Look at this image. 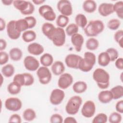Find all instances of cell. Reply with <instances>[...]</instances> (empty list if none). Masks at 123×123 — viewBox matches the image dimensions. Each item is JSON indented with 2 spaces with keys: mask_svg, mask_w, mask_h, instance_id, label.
I'll list each match as a JSON object with an SVG mask.
<instances>
[{
  "mask_svg": "<svg viewBox=\"0 0 123 123\" xmlns=\"http://www.w3.org/2000/svg\"><path fill=\"white\" fill-rule=\"evenodd\" d=\"M92 77L98 87L102 89L107 88L110 85V75L102 68L96 69L93 73Z\"/></svg>",
  "mask_w": 123,
  "mask_h": 123,
  "instance_id": "1",
  "label": "cell"
},
{
  "mask_svg": "<svg viewBox=\"0 0 123 123\" xmlns=\"http://www.w3.org/2000/svg\"><path fill=\"white\" fill-rule=\"evenodd\" d=\"M104 29L103 22L100 20L89 21L84 28V32L87 37H94L101 33Z\"/></svg>",
  "mask_w": 123,
  "mask_h": 123,
  "instance_id": "2",
  "label": "cell"
},
{
  "mask_svg": "<svg viewBox=\"0 0 123 123\" xmlns=\"http://www.w3.org/2000/svg\"><path fill=\"white\" fill-rule=\"evenodd\" d=\"M82 103V98L78 96L72 97L65 106L66 112L70 115H75L79 111Z\"/></svg>",
  "mask_w": 123,
  "mask_h": 123,
  "instance_id": "3",
  "label": "cell"
},
{
  "mask_svg": "<svg viewBox=\"0 0 123 123\" xmlns=\"http://www.w3.org/2000/svg\"><path fill=\"white\" fill-rule=\"evenodd\" d=\"M66 39V35L64 30L59 27H56L50 40L52 41L53 44L57 47L63 46Z\"/></svg>",
  "mask_w": 123,
  "mask_h": 123,
  "instance_id": "4",
  "label": "cell"
},
{
  "mask_svg": "<svg viewBox=\"0 0 123 123\" xmlns=\"http://www.w3.org/2000/svg\"><path fill=\"white\" fill-rule=\"evenodd\" d=\"M37 75L39 82L42 85L49 84L51 79L52 75L49 69L47 67L41 66L37 71Z\"/></svg>",
  "mask_w": 123,
  "mask_h": 123,
  "instance_id": "5",
  "label": "cell"
},
{
  "mask_svg": "<svg viewBox=\"0 0 123 123\" xmlns=\"http://www.w3.org/2000/svg\"><path fill=\"white\" fill-rule=\"evenodd\" d=\"M38 12L46 20L49 21H53L56 17L53 8L49 5L45 4L41 6L38 9Z\"/></svg>",
  "mask_w": 123,
  "mask_h": 123,
  "instance_id": "6",
  "label": "cell"
},
{
  "mask_svg": "<svg viewBox=\"0 0 123 123\" xmlns=\"http://www.w3.org/2000/svg\"><path fill=\"white\" fill-rule=\"evenodd\" d=\"M57 8L61 14L69 16L73 13V8L71 2L67 0H59L57 4Z\"/></svg>",
  "mask_w": 123,
  "mask_h": 123,
  "instance_id": "7",
  "label": "cell"
},
{
  "mask_svg": "<svg viewBox=\"0 0 123 123\" xmlns=\"http://www.w3.org/2000/svg\"><path fill=\"white\" fill-rule=\"evenodd\" d=\"M5 107L6 109L12 111H19L22 107L21 100L17 98L12 97L8 98L5 101Z\"/></svg>",
  "mask_w": 123,
  "mask_h": 123,
  "instance_id": "8",
  "label": "cell"
},
{
  "mask_svg": "<svg viewBox=\"0 0 123 123\" xmlns=\"http://www.w3.org/2000/svg\"><path fill=\"white\" fill-rule=\"evenodd\" d=\"M64 97V92L62 89H54L51 92L49 101L52 105H58L62 102Z\"/></svg>",
  "mask_w": 123,
  "mask_h": 123,
  "instance_id": "9",
  "label": "cell"
},
{
  "mask_svg": "<svg viewBox=\"0 0 123 123\" xmlns=\"http://www.w3.org/2000/svg\"><path fill=\"white\" fill-rule=\"evenodd\" d=\"M96 111V105L95 103L92 100H87L84 104L82 109L81 113L86 118L92 117Z\"/></svg>",
  "mask_w": 123,
  "mask_h": 123,
  "instance_id": "10",
  "label": "cell"
},
{
  "mask_svg": "<svg viewBox=\"0 0 123 123\" xmlns=\"http://www.w3.org/2000/svg\"><path fill=\"white\" fill-rule=\"evenodd\" d=\"M73 77L67 73L61 74L58 81V86L62 89H65L69 87L73 83Z\"/></svg>",
  "mask_w": 123,
  "mask_h": 123,
  "instance_id": "11",
  "label": "cell"
},
{
  "mask_svg": "<svg viewBox=\"0 0 123 123\" xmlns=\"http://www.w3.org/2000/svg\"><path fill=\"white\" fill-rule=\"evenodd\" d=\"M24 65L26 70L30 71H35L39 68V62L34 57L27 56L24 59Z\"/></svg>",
  "mask_w": 123,
  "mask_h": 123,
  "instance_id": "12",
  "label": "cell"
},
{
  "mask_svg": "<svg viewBox=\"0 0 123 123\" xmlns=\"http://www.w3.org/2000/svg\"><path fill=\"white\" fill-rule=\"evenodd\" d=\"M15 20H11L8 22L6 26L7 35L10 38L13 40L19 38L21 33L17 30L15 26Z\"/></svg>",
  "mask_w": 123,
  "mask_h": 123,
  "instance_id": "13",
  "label": "cell"
},
{
  "mask_svg": "<svg viewBox=\"0 0 123 123\" xmlns=\"http://www.w3.org/2000/svg\"><path fill=\"white\" fill-rule=\"evenodd\" d=\"M81 57L75 54H69L65 58V62L67 67L70 68L78 69V64Z\"/></svg>",
  "mask_w": 123,
  "mask_h": 123,
  "instance_id": "14",
  "label": "cell"
},
{
  "mask_svg": "<svg viewBox=\"0 0 123 123\" xmlns=\"http://www.w3.org/2000/svg\"><path fill=\"white\" fill-rule=\"evenodd\" d=\"M71 40L75 50L77 52L81 51L84 42L83 36L81 34L77 33L71 36Z\"/></svg>",
  "mask_w": 123,
  "mask_h": 123,
  "instance_id": "15",
  "label": "cell"
},
{
  "mask_svg": "<svg viewBox=\"0 0 123 123\" xmlns=\"http://www.w3.org/2000/svg\"><path fill=\"white\" fill-rule=\"evenodd\" d=\"M98 12L103 17L109 16L114 12L113 4L111 3H102L98 6Z\"/></svg>",
  "mask_w": 123,
  "mask_h": 123,
  "instance_id": "16",
  "label": "cell"
},
{
  "mask_svg": "<svg viewBox=\"0 0 123 123\" xmlns=\"http://www.w3.org/2000/svg\"><path fill=\"white\" fill-rule=\"evenodd\" d=\"M27 50L31 54L37 56L41 54L44 52V49L41 44L33 42L28 46Z\"/></svg>",
  "mask_w": 123,
  "mask_h": 123,
  "instance_id": "17",
  "label": "cell"
},
{
  "mask_svg": "<svg viewBox=\"0 0 123 123\" xmlns=\"http://www.w3.org/2000/svg\"><path fill=\"white\" fill-rule=\"evenodd\" d=\"M98 99L100 102L106 104L113 99V97L110 90H103L98 93Z\"/></svg>",
  "mask_w": 123,
  "mask_h": 123,
  "instance_id": "18",
  "label": "cell"
},
{
  "mask_svg": "<svg viewBox=\"0 0 123 123\" xmlns=\"http://www.w3.org/2000/svg\"><path fill=\"white\" fill-rule=\"evenodd\" d=\"M52 72L55 75H59L63 73L65 70V66L62 62L60 61L55 62L51 67Z\"/></svg>",
  "mask_w": 123,
  "mask_h": 123,
  "instance_id": "19",
  "label": "cell"
},
{
  "mask_svg": "<svg viewBox=\"0 0 123 123\" xmlns=\"http://www.w3.org/2000/svg\"><path fill=\"white\" fill-rule=\"evenodd\" d=\"M55 28L56 27L52 24L46 22L43 24L41 30L43 34L50 39Z\"/></svg>",
  "mask_w": 123,
  "mask_h": 123,
  "instance_id": "20",
  "label": "cell"
},
{
  "mask_svg": "<svg viewBox=\"0 0 123 123\" xmlns=\"http://www.w3.org/2000/svg\"><path fill=\"white\" fill-rule=\"evenodd\" d=\"M83 9L87 13H92L95 11L97 8V3L93 0H86L83 3Z\"/></svg>",
  "mask_w": 123,
  "mask_h": 123,
  "instance_id": "21",
  "label": "cell"
},
{
  "mask_svg": "<svg viewBox=\"0 0 123 123\" xmlns=\"http://www.w3.org/2000/svg\"><path fill=\"white\" fill-rule=\"evenodd\" d=\"M87 87L86 82L82 81H78L74 83L73 86V91L77 94H81L85 92Z\"/></svg>",
  "mask_w": 123,
  "mask_h": 123,
  "instance_id": "22",
  "label": "cell"
},
{
  "mask_svg": "<svg viewBox=\"0 0 123 123\" xmlns=\"http://www.w3.org/2000/svg\"><path fill=\"white\" fill-rule=\"evenodd\" d=\"M30 1L26 0H13V5L15 9L19 10L21 13L25 12L29 7Z\"/></svg>",
  "mask_w": 123,
  "mask_h": 123,
  "instance_id": "23",
  "label": "cell"
},
{
  "mask_svg": "<svg viewBox=\"0 0 123 123\" xmlns=\"http://www.w3.org/2000/svg\"><path fill=\"white\" fill-rule=\"evenodd\" d=\"M98 63L102 67H105L109 65L111 60L108 54L106 52L100 53L98 56Z\"/></svg>",
  "mask_w": 123,
  "mask_h": 123,
  "instance_id": "24",
  "label": "cell"
},
{
  "mask_svg": "<svg viewBox=\"0 0 123 123\" xmlns=\"http://www.w3.org/2000/svg\"><path fill=\"white\" fill-rule=\"evenodd\" d=\"M9 57L11 60L14 61L20 60L23 56L22 51L18 48H13L9 51Z\"/></svg>",
  "mask_w": 123,
  "mask_h": 123,
  "instance_id": "25",
  "label": "cell"
},
{
  "mask_svg": "<svg viewBox=\"0 0 123 123\" xmlns=\"http://www.w3.org/2000/svg\"><path fill=\"white\" fill-rule=\"evenodd\" d=\"M40 62L43 66L48 67L51 65L53 62V56L49 53H44L40 57Z\"/></svg>",
  "mask_w": 123,
  "mask_h": 123,
  "instance_id": "26",
  "label": "cell"
},
{
  "mask_svg": "<svg viewBox=\"0 0 123 123\" xmlns=\"http://www.w3.org/2000/svg\"><path fill=\"white\" fill-rule=\"evenodd\" d=\"M22 37L23 40L27 43L34 41L37 37L36 33L32 30H28L23 32Z\"/></svg>",
  "mask_w": 123,
  "mask_h": 123,
  "instance_id": "27",
  "label": "cell"
},
{
  "mask_svg": "<svg viewBox=\"0 0 123 123\" xmlns=\"http://www.w3.org/2000/svg\"><path fill=\"white\" fill-rule=\"evenodd\" d=\"M83 58L86 64L93 67L96 61V57L94 53L91 52L86 51L84 53V57Z\"/></svg>",
  "mask_w": 123,
  "mask_h": 123,
  "instance_id": "28",
  "label": "cell"
},
{
  "mask_svg": "<svg viewBox=\"0 0 123 123\" xmlns=\"http://www.w3.org/2000/svg\"><path fill=\"white\" fill-rule=\"evenodd\" d=\"M21 86L17 83L12 81L7 86L8 92L12 95H17L19 94L21 90Z\"/></svg>",
  "mask_w": 123,
  "mask_h": 123,
  "instance_id": "29",
  "label": "cell"
},
{
  "mask_svg": "<svg viewBox=\"0 0 123 123\" xmlns=\"http://www.w3.org/2000/svg\"><path fill=\"white\" fill-rule=\"evenodd\" d=\"M75 24L82 28H85L87 24V20L86 16L82 14L79 13L75 17Z\"/></svg>",
  "mask_w": 123,
  "mask_h": 123,
  "instance_id": "30",
  "label": "cell"
},
{
  "mask_svg": "<svg viewBox=\"0 0 123 123\" xmlns=\"http://www.w3.org/2000/svg\"><path fill=\"white\" fill-rule=\"evenodd\" d=\"M112 93L113 99H118L123 96V86L117 85L110 90Z\"/></svg>",
  "mask_w": 123,
  "mask_h": 123,
  "instance_id": "31",
  "label": "cell"
},
{
  "mask_svg": "<svg viewBox=\"0 0 123 123\" xmlns=\"http://www.w3.org/2000/svg\"><path fill=\"white\" fill-rule=\"evenodd\" d=\"M15 72L14 66L11 64H7L1 68V73L6 77H10L13 75Z\"/></svg>",
  "mask_w": 123,
  "mask_h": 123,
  "instance_id": "32",
  "label": "cell"
},
{
  "mask_svg": "<svg viewBox=\"0 0 123 123\" xmlns=\"http://www.w3.org/2000/svg\"><path fill=\"white\" fill-rule=\"evenodd\" d=\"M15 26L17 30L19 32L26 31L29 29V26L26 20L24 19H20L15 22Z\"/></svg>",
  "mask_w": 123,
  "mask_h": 123,
  "instance_id": "33",
  "label": "cell"
},
{
  "mask_svg": "<svg viewBox=\"0 0 123 123\" xmlns=\"http://www.w3.org/2000/svg\"><path fill=\"white\" fill-rule=\"evenodd\" d=\"M23 117L24 119L26 121H32L36 118V113L32 109H26L23 112Z\"/></svg>",
  "mask_w": 123,
  "mask_h": 123,
  "instance_id": "34",
  "label": "cell"
},
{
  "mask_svg": "<svg viewBox=\"0 0 123 123\" xmlns=\"http://www.w3.org/2000/svg\"><path fill=\"white\" fill-rule=\"evenodd\" d=\"M86 46L88 50H95L98 47L99 42L97 39L94 37H90L86 40Z\"/></svg>",
  "mask_w": 123,
  "mask_h": 123,
  "instance_id": "35",
  "label": "cell"
},
{
  "mask_svg": "<svg viewBox=\"0 0 123 123\" xmlns=\"http://www.w3.org/2000/svg\"><path fill=\"white\" fill-rule=\"evenodd\" d=\"M69 22V19L68 16L60 14L56 19L57 25L61 28H64L67 26Z\"/></svg>",
  "mask_w": 123,
  "mask_h": 123,
  "instance_id": "36",
  "label": "cell"
},
{
  "mask_svg": "<svg viewBox=\"0 0 123 123\" xmlns=\"http://www.w3.org/2000/svg\"><path fill=\"white\" fill-rule=\"evenodd\" d=\"M113 11L120 19L123 18V1H118L113 4Z\"/></svg>",
  "mask_w": 123,
  "mask_h": 123,
  "instance_id": "37",
  "label": "cell"
},
{
  "mask_svg": "<svg viewBox=\"0 0 123 123\" xmlns=\"http://www.w3.org/2000/svg\"><path fill=\"white\" fill-rule=\"evenodd\" d=\"M79 30L78 26L74 23L69 24L66 28L65 32L66 34L69 36H72L73 35L78 33Z\"/></svg>",
  "mask_w": 123,
  "mask_h": 123,
  "instance_id": "38",
  "label": "cell"
},
{
  "mask_svg": "<svg viewBox=\"0 0 123 123\" xmlns=\"http://www.w3.org/2000/svg\"><path fill=\"white\" fill-rule=\"evenodd\" d=\"M121 25L120 21L116 18H113L110 20L107 24L108 27L112 30H117Z\"/></svg>",
  "mask_w": 123,
  "mask_h": 123,
  "instance_id": "39",
  "label": "cell"
},
{
  "mask_svg": "<svg viewBox=\"0 0 123 123\" xmlns=\"http://www.w3.org/2000/svg\"><path fill=\"white\" fill-rule=\"evenodd\" d=\"M122 119L121 114L118 112H112L109 117V121L111 123H119L121 122Z\"/></svg>",
  "mask_w": 123,
  "mask_h": 123,
  "instance_id": "40",
  "label": "cell"
},
{
  "mask_svg": "<svg viewBox=\"0 0 123 123\" xmlns=\"http://www.w3.org/2000/svg\"><path fill=\"white\" fill-rule=\"evenodd\" d=\"M108 117L106 114L99 113L93 119V123H106L107 122Z\"/></svg>",
  "mask_w": 123,
  "mask_h": 123,
  "instance_id": "41",
  "label": "cell"
},
{
  "mask_svg": "<svg viewBox=\"0 0 123 123\" xmlns=\"http://www.w3.org/2000/svg\"><path fill=\"white\" fill-rule=\"evenodd\" d=\"M106 52L108 54L111 62H114L118 58V51L113 48H110L107 49Z\"/></svg>",
  "mask_w": 123,
  "mask_h": 123,
  "instance_id": "42",
  "label": "cell"
},
{
  "mask_svg": "<svg viewBox=\"0 0 123 123\" xmlns=\"http://www.w3.org/2000/svg\"><path fill=\"white\" fill-rule=\"evenodd\" d=\"M123 31L122 29L117 31L114 35V38L115 41L119 44L121 48H123Z\"/></svg>",
  "mask_w": 123,
  "mask_h": 123,
  "instance_id": "43",
  "label": "cell"
},
{
  "mask_svg": "<svg viewBox=\"0 0 123 123\" xmlns=\"http://www.w3.org/2000/svg\"><path fill=\"white\" fill-rule=\"evenodd\" d=\"M13 81L17 83L21 86H25V81L24 73L16 74L13 77Z\"/></svg>",
  "mask_w": 123,
  "mask_h": 123,
  "instance_id": "44",
  "label": "cell"
},
{
  "mask_svg": "<svg viewBox=\"0 0 123 123\" xmlns=\"http://www.w3.org/2000/svg\"><path fill=\"white\" fill-rule=\"evenodd\" d=\"M24 74L25 81V86H30L33 85L34 82V78L33 76L31 74L26 73H24Z\"/></svg>",
  "mask_w": 123,
  "mask_h": 123,
  "instance_id": "45",
  "label": "cell"
},
{
  "mask_svg": "<svg viewBox=\"0 0 123 123\" xmlns=\"http://www.w3.org/2000/svg\"><path fill=\"white\" fill-rule=\"evenodd\" d=\"M63 118L58 113L52 114L50 118V122L51 123H62L63 122Z\"/></svg>",
  "mask_w": 123,
  "mask_h": 123,
  "instance_id": "46",
  "label": "cell"
},
{
  "mask_svg": "<svg viewBox=\"0 0 123 123\" xmlns=\"http://www.w3.org/2000/svg\"><path fill=\"white\" fill-rule=\"evenodd\" d=\"M9 55L8 54L3 51L0 52V64L1 65L6 64L9 61Z\"/></svg>",
  "mask_w": 123,
  "mask_h": 123,
  "instance_id": "47",
  "label": "cell"
},
{
  "mask_svg": "<svg viewBox=\"0 0 123 123\" xmlns=\"http://www.w3.org/2000/svg\"><path fill=\"white\" fill-rule=\"evenodd\" d=\"M25 19L26 20L28 23L29 29H31L34 27L37 24V20L36 19L32 16H26L25 18Z\"/></svg>",
  "mask_w": 123,
  "mask_h": 123,
  "instance_id": "48",
  "label": "cell"
},
{
  "mask_svg": "<svg viewBox=\"0 0 123 123\" xmlns=\"http://www.w3.org/2000/svg\"><path fill=\"white\" fill-rule=\"evenodd\" d=\"M8 122L9 123H21L22 122L21 117L18 114H13L10 117Z\"/></svg>",
  "mask_w": 123,
  "mask_h": 123,
  "instance_id": "49",
  "label": "cell"
},
{
  "mask_svg": "<svg viewBox=\"0 0 123 123\" xmlns=\"http://www.w3.org/2000/svg\"><path fill=\"white\" fill-rule=\"evenodd\" d=\"M34 11H35V7H34V5L31 2H30L29 5V7L27 8V9L25 12L22 13V14L23 15H30V14H32L34 12Z\"/></svg>",
  "mask_w": 123,
  "mask_h": 123,
  "instance_id": "50",
  "label": "cell"
},
{
  "mask_svg": "<svg viewBox=\"0 0 123 123\" xmlns=\"http://www.w3.org/2000/svg\"><path fill=\"white\" fill-rule=\"evenodd\" d=\"M115 109L116 111L120 113H123V100H120L118 101L115 105Z\"/></svg>",
  "mask_w": 123,
  "mask_h": 123,
  "instance_id": "51",
  "label": "cell"
},
{
  "mask_svg": "<svg viewBox=\"0 0 123 123\" xmlns=\"http://www.w3.org/2000/svg\"><path fill=\"white\" fill-rule=\"evenodd\" d=\"M115 65L116 67L119 70L123 69V58H118L115 60Z\"/></svg>",
  "mask_w": 123,
  "mask_h": 123,
  "instance_id": "52",
  "label": "cell"
},
{
  "mask_svg": "<svg viewBox=\"0 0 123 123\" xmlns=\"http://www.w3.org/2000/svg\"><path fill=\"white\" fill-rule=\"evenodd\" d=\"M64 123H76L77 121L73 117H67L63 121Z\"/></svg>",
  "mask_w": 123,
  "mask_h": 123,
  "instance_id": "53",
  "label": "cell"
},
{
  "mask_svg": "<svg viewBox=\"0 0 123 123\" xmlns=\"http://www.w3.org/2000/svg\"><path fill=\"white\" fill-rule=\"evenodd\" d=\"M7 46V42L6 41L2 39L1 38L0 40V50L2 51L3 50L5 49Z\"/></svg>",
  "mask_w": 123,
  "mask_h": 123,
  "instance_id": "54",
  "label": "cell"
},
{
  "mask_svg": "<svg viewBox=\"0 0 123 123\" xmlns=\"http://www.w3.org/2000/svg\"><path fill=\"white\" fill-rule=\"evenodd\" d=\"M6 27V23L2 18H0V30L3 31Z\"/></svg>",
  "mask_w": 123,
  "mask_h": 123,
  "instance_id": "55",
  "label": "cell"
},
{
  "mask_svg": "<svg viewBox=\"0 0 123 123\" xmlns=\"http://www.w3.org/2000/svg\"><path fill=\"white\" fill-rule=\"evenodd\" d=\"M13 0H1L2 3H3V5H6V6H9L12 4V3H13Z\"/></svg>",
  "mask_w": 123,
  "mask_h": 123,
  "instance_id": "56",
  "label": "cell"
},
{
  "mask_svg": "<svg viewBox=\"0 0 123 123\" xmlns=\"http://www.w3.org/2000/svg\"><path fill=\"white\" fill-rule=\"evenodd\" d=\"M32 2L36 5H40L45 2V0H33Z\"/></svg>",
  "mask_w": 123,
  "mask_h": 123,
  "instance_id": "57",
  "label": "cell"
}]
</instances>
